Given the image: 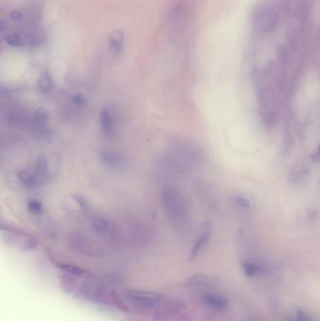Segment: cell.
<instances>
[{
  "instance_id": "cell-5",
  "label": "cell",
  "mask_w": 320,
  "mask_h": 321,
  "mask_svg": "<svg viewBox=\"0 0 320 321\" xmlns=\"http://www.w3.org/2000/svg\"><path fill=\"white\" fill-rule=\"evenodd\" d=\"M102 164L111 170H121L125 168V160L122 156L113 151H102L99 155Z\"/></svg>"
},
{
  "instance_id": "cell-19",
  "label": "cell",
  "mask_w": 320,
  "mask_h": 321,
  "mask_svg": "<svg viewBox=\"0 0 320 321\" xmlns=\"http://www.w3.org/2000/svg\"><path fill=\"white\" fill-rule=\"evenodd\" d=\"M67 275H63L61 277V286L63 287V289L67 292H72L75 288V282L74 279L72 277L73 275L66 273Z\"/></svg>"
},
{
  "instance_id": "cell-6",
  "label": "cell",
  "mask_w": 320,
  "mask_h": 321,
  "mask_svg": "<svg viewBox=\"0 0 320 321\" xmlns=\"http://www.w3.org/2000/svg\"><path fill=\"white\" fill-rule=\"evenodd\" d=\"M202 234L197 238V241L194 245V247L191 251L190 254V260H193L197 257L198 253L201 251V249L203 248L206 245V243L209 241L211 235V226L210 223H205L202 226Z\"/></svg>"
},
{
  "instance_id": "cell-22",
  "label": "cell",
  "mask_w": 320,
  "mask_h": 321,
  "mask_svg": "<svg viewBox=\"0 0 320 321\" xmlns=\"http://www.w3.org/2000/svg\"><path fill=\"white\" fill-rule=\"evenodd\" d=\"M28 208L29 212L34 213V214H40L43 212V205L36 199L29 200L28 202Z\"/></svg>"
},
{
  "instance_id": "cell-8",
  "label": "cell",
  "mask_w": 320,
  "mask_h": 321,
  "mask_svg": "<svg viewBox=\"0 0 320 321\" xmlns=\"http://www.w3.org/2000/svg\"><path fill=\"white\" fill-rule=\"evenodd\" d=\"M100 123L102 127V131L104 132L105 135L111 137L114 133L115 130V124H114V118L110 112V110L107 107L102 108L100 114Z\"/></svg>"
},
{
  "instance_id": "cell-15",
  "label": "cell",
  "mask_w": 320,
  "mask_h": 321,
  "mask_svg": "<svg viewBox=\"0 0 320 321\" xmlns=\"http://www.w3.org/2000/svg\"><path fill=\"white\" fill-rule=\"evenodd\" d=\"M36 172L37 175L40 177H45L48 172V160L43 154L37 156Z\"/></svg>"
},
{
  "instance_id": "cell-7",
  "label": "cell",
  "mask_w": 320,
  "mask_h": 321,
  "mask_svg": "<svg viewBox=\"0 0 320 321\" xmlns=\"http://www.w3.org/2000/svg\"><path fill=\"white\" fill-rule=\"evenodd\" d=\"M204 301L208 306L211 307L217 311H224L228 308V300L226 297L220 294H207L204 296Z\"/></svg>"
},
{
  "instance_id": "cell-26",
  "label": "cell",
  "mask_w": 320,
  "mask_h": 321,
  "mask_svg": "<svg viewBox=\"0 0 320 321\" xmlns=\"http://www.w3.org/2000/svg\"><path fill=\"white\" fill-rule=\"evenodd\" d=\"M73 102L78 106H84L86 104V99L84 96L77 94L73 97Z\"/></svg>"
},
{
  "instance_id": "cell-16",
  "label": "cell",
  "mask_w": 320,
  "mask_h": 321,
  "mask_svg": "<svg viewBox=\"0 0 320 321\" xmlns=\"http://www.w3.org/2000/svg\"><path fill=\"white\" fill-rule=\"evenodd\" d=\"M209 282V276L206 274H195L184 281V285L186 286H196V285H204Z\"/></svg>"
},
{
  "instance_id": "cell-24",
  "label": "cell",
  "mask_w": 320,
  "mask_h": 321,
  "mask_svg": "<svg viewBox=\"0 0 320 321\" xmlns=\"http://www.w3.org/2000/svg\"><path fill=\"white\" fill-rule=\"evenodd\" d=\"M290 321H313L311 316H309V314H306L304 311L302 310H298L296 313V318L294 320Z\"/></svg>"
},
{
  "instance_id": "cell-10",
  "label": "cell",
  "mask_w": 320,
  "mask_h": 321,
  "mask_svg": "<svg viewBox=\"0 0 320 321\" xmlns=\"http://www.w3.org/2000/svg\"><path fill=\"white\" fill-rule=\"evenodd\" d=\"M92 226L94 227L95 231L101 236H106L110 233V230H111L110 223L108 220L103 217L101 216L95 217L94 219L92 220Z\"/></svg>"
},
{
  "instance_id": "cell-12",
  "label": "cell",
  "mask_w": 320,
  "mask_h": 321,
  "mask_svg": "<svg viewBox=\"0 0 320 321\" xmlns=\"http://www.w3.org/2000/svg\"><path fill=\"white\" fill-rule=\"evenodd\" d=\"M49 117H50V115L47 110L44 107H39V108H37L35 113H34V117H33L34 123L37 127L43 128L48 123Z\"/></svg>"
},
{
  "instance_id": "cell-20",
  "label": "cell",
  "mask_w": 320,
  "mask_h": 321,
  "mask_svg": "<svg viewBox=\"0 0 320 321\" xmlns=\"http://www.w3.org/2000/svg\"><path fill=\"white\" fill-rule=\"evenodd\" d=\"M234 201H235V204L243 211H249L252 208V204H251L250 200L246 197L237 196L234 198Z\"/></svg>"
},
{
  "instance_id": "cell-27",
  "label": "cell",
  "mask_w": 320,
  "mask_h": 321,
  "mask_svg": "<svg viewBox=\"0 0 320 321\" xmlns=\"http://www.w3.org/2000/svg\"><path fill=\"white\" fill-rule=\"evenodd\" d=\"M10 17L14 20V21H21L24 18V15L20 11H13L10 15Z\"/></svg>"
},
{
  "instance_id": "cell-4",
  "label": "cell",
  "mask_w": 320,
  "mask_h": 321,
  "mask_svg": "<svg viewBox=\"0 0 320 321\" xmlns=\"http://www.w3.org/2000/svg\"><path fill=\"white\" fill-rule=\"evenodd\" d=\"M70 246L73 252L80 254L82 256H93L94 248L91 242L86 237L79 234H74L70 238Z\"/></svg>"
},
{
  "instance_id": "cell-23",
  "label": "cell",
  "mask_w": 320,
  "mask_h": 321,
  "mask_svg": "<svg viewBox=\"0 0 320 321\" xmlns=\"http://www.w3.org/2000/svg\"><path fill=\"white\" fill-rule=\"evenodd\" d=\"M37 246H38V241L33 237H28L23 243V249L25 251L32 250V249L36 248Z\"/></svg>"
},
{
  "instance_id": "cell-14",
  "label": "cell",
  "mask_w": 320,
  "mask_h": 321,
  "mask_svg": "<svg viewBox=\"0 0 320 321\" xmlns=\"http://www.w3.org/2000/svg\"><path fill=\"white\" fill-rule=\"evenodd\" d=\"M38 84H39V88H41L42 91H44L45 93L49 92L53 88V79L50 73L47 72L41 73L38 80Z\"/></svg>"
},
{
  "instance_id": "cell-9",
  "label": "cell",
  "mask_w": 320,
  "mask_h": 321,
  "mask_svg": "<svg viewBox=\"0 0 320 321\" xmlns=\"http://www.w3.org/2000/svg\"><path fill=\"white\" fill-rule=\"evenodd\" d=\"M124 34L120 30H116L112 32L108 37L110 47L113 53L116 55H119L122 51V44H123Z\"/></svg>"
},
{
  "instance_id": "cell-13",
  "label": "cell",
  "mask_w": 320,
  "mask_h": 321,
  "mask_svg": "<svg viewBox=\"0 0 320 321\" xmlns=\"http://www.w3.org/2000/svg\"><path fill=\"white\" fill-rule=\"evenodd\" d=\"M58 268H60L61 270H64L66 273H69L73 276H83V275H87L88 274L87 270L82 269L78 266H75L73 264H67V263H61L58 264Z\"/></svg>"
},
{
  "instance_id": "cell-25",
  "label": "cell",
  "mask_w": 320,
  "mask_h": 321,
  "mask_svg": "<svg viewBox=\"0 0 320 321\" xmlns=\"http://www.w3.org/2000/svg\"><path fill=\"white\" fill-rule=\"evenodd\" d=\"M73 197H74L75 201H77L78 204L80 205L81 207H82L84 210H87V209L89 208V204H88V202L86 200L85 197L79 196V195H76V196H74Z\"/></svg>"
},
{
  "instance_id": "cell-28",
  "label": "cell",
  "mask_w": 320,
  "mask_h": 321,
  "mask_svg": "<svg viewBox=\"0 0 320 321\" xmlns=\"http://www.w3.org/2000/svg\"><path fill=\"white\" fill-rule=\"evenodd\" d=\"M3 24H4L3 20H1V19H0V30H1V28L3 27Z\"/></svg>"
},
{
  "instance_id": "cell-3",
  "label": "cell",
  "mask_w": 320,
  "mask_h": 321,
  "mask_svg": "<svg viewBox=\"0 0 320 321\" xmlns=\"http://www.w3.org/2000/svg\"><path fill=\"white\" fill-rule=\"evenodd\" d=\"M79 293L84 299L97 302V303H107L110 300V292L93 283H84L79 288Z\"/></svg>"
},
{
  "instance_id": "cell-11",
  "label": "cell",
  "mask_w": 320,
  "mask_h": 321,
  "mask_svg": "<svg viewBox=\"0 0 320 321\" xmlns=\"http://www.w3.org/2000/svg\"><path fill=\"white\" fill-rule=\"evenodd\" d=\"M18 179L29 189H33L38 185L37 178L29 170H21L18 173Z\"/></svg>"
},
{
  "instance_id": "cell-1",
  "label": "cell",
  "mask_w": 320,
  "mask_h": 321,
  "mask_svg": "<svg viewBox=\"0 0 320 321\" xmlns=\"http://www.w3.org/2000/svg\"><path fill=\"white\" fill-rule=\"evenodd\" d=\"M162 206L169 219L184 222L189 216V207L182 193L173 186H166L161 194Z\"/></svg>"
},
{
  "instance_id": "cell-17",
  "label": "cell",
  "mask_w": 320,
  "mask_h": 321,
  "mask_svg": "<svg viewBox=\"0 0 320 321\" xmlns=\"http://www.w3.org/2000/svg\"><path fill=\"white\" fill-rule=\"evenodd\" d=\"M242 269L244 270V272L248 277H255L261 271V268L257 264L247 262V261L242 262Z\"/></svg>"
},
{
  "instance_id": "cell-2",
  "label": "cell",
  "mask_w": 320,
  "mask_h": 321,
  "mask_svg": "<svg viewBox=\"0 0 320 321\" xmlns=\"http://www.w3.org/2000/svg\"><path fill=\"white\" fill-rule=\"evenodd\" d=\"M124 298L132 303L142 306H148L159 303L165 296L155 292L142 291L136 289H127L123 291Z\"/></svg>"
},
{
  "instance_id": "cell-21",
  "label": "cell",
  "mask_w": 320,
  "mask_h": 321,
  "mask_svg": "<svg viewBox=\"0 0 320 321\" xmlns=\"http://www.w3.org/2000/svg\"><path fill=\"white\" fill-rule=\"evenodd\" d=\"M6 42L8 44H10L11 46H15V47H22L24 45V41H23L22 37L16 33L11 34L7 37Z\"/></svg>"
},
{
  "instance_id": "cell-18",
  "label": "cell",
  "mask_w": 320,
  "mask_h": 321,
  "mask_svg": "<svg viewBox=\"0 0 320 321\" xmlns=\"http://www.w3.org/2000/svg\"><path fill=\"white\" fill-rule=\"evenodd\" d=\"M110 300H112V302L116 305L119 310H121L122 312L125 313H129V309L127 305L125 304L122 299H120V297L116 294L115 291L110 292Z\"/></svg>"
}]
</instances>
